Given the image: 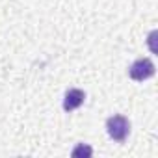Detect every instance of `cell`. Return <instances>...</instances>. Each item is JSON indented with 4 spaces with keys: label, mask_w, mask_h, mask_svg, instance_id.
<instances>
[{
    "label": "cell",
    "mask_w": 158,
    "mask_h": 158,
    "mask_svg": "<svg viewBox=\"0 0 158 158\" xmlns=\"http://www.w3.org/2000/svg\"><path fill=\"white\" fill-rule=\"evenodd\" d=\"M84 99H86V93H84L82 89H76V88L69 89V91L65 93V99H63V110H65V112L76 110L78 106H82Z\"/></svg>",
    "instance_id": "obj_3"
},
{
    "label": "cell",
    "mask_w": 158,
    "mask_h": 158,
    "mask_svg": "<svg viewBox=\"0 0 158 158\" xmlns=\"http://www.w3.org/2000/svg\"><path fill=\"white\" fill-rule=\"evenodd\" d=\"M91 147H88V145H84V143H80L74 151H73V156H91Z\"/></svg>",
    "instance_id": "obj_4"
},
{
    "label": "cell",
    "mask_w": 158,
    "mask_h": 158,
    "mask_svg": "<svg viewBox=\"0 0 158 158\" xmlns=\"http://www.w3.org/2000/svg\"><path fill=\"white\" fill-rule=\"evenodd\" d=\"M106 130L112 139L115 141H125L128 132H130V123L125 115H112L106 121Z\"/></svg>",
    "instance_id": "obj_1"
},
{
    "label": "cell",
    "mask_w": 158,
    "mask_h": 158,
    "mask_svg": "<svg viewBox=\"0 0 158 158\" xmlns=\"http://www.w3.org/2000/svg\"><path fill=\"white\" fill-rule=\"evenodd\" d=\"M154 39H156V30L149 34V47H151V50H152V52H156V45H154Z\"/></svg>",
    "instance_id": "obj_5"
},
{
    "label": "cell",
    "mask_w": 158,
    "mask_h": 158,
    "mask_svg": "<svg viewBox=\"0 0 158 158\" xmlns=\"http://www.w3.org/2000/svg\"><path fill=\"white\" fill-rule=\"evenodd\" d=\"M128 74H130V78H134V80H138V82L147 80V78H151L154 74V63L149 58H139V60H136L130 65Z\"/></svg>",
    "instance_id": "obj_2"
}]
</instances>
